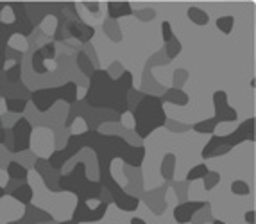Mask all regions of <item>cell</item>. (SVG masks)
<instances>
[{"label":"cell","mask_w":256,"mask_h":224,"mask_svg":"<svg viewBox=\"0 0 256 224\" xmlns=\"http://www.w3.org/2000/svg\"><path fill=\"white\" fill-rule=\"evenodd\" d=\"M6 108L9 113H24L27 108V99H20V97H6Z\"/></svg>","instance_id":"27"},{"label":"cell","mask_w":256,"mask_h":224,"mask_svg":"<svg viewBox=\"0 0 256 224\" xmlns=\"http://www.w3.org/2000/svg\"><path fill=\"white\" fill-rule=\"evenodd\" d=\"M64 29H66V34L70 38L77 40L81 44H88L95 36V27L86 26L82 20H68V22L64 24Z\"/></svg>","instance_id":"13"},{"label":"cell","mask_w":256,"mask_h":224,"mask_svg":"<svg viewBox=\"0 0 256 224\" xmlns=\"http://www.w3.org/2000/svg\"><path fill=\"white\" fill-rule=\"evenodd\" d=\"M186 70H176L174 72V82L180 79V81H186Z\"/></svg>","instance_id":"38"},{"label":"cell","mask_w":256,"mask_h":224,"mask_svg":"<svg viewBox=\"0 0 256 224\" xmlns=\"http://www.w3.org/2000/svg\"><path fill=\"white\" fill-rule=\"evenodd\" d=\"M18 185H20V181H13V180H9V185L4 188V190H6V196H8L9 192H11V190H14V188H16Z\"/></svg>","instance_id":"41"},{"label":"cell","mask_w":256,"mask_h":224,"mask_svg":"<svg viewBox=\"0 0 256 224\" xmlns=\"http://www.w3.org/2000/svg\"><path fill=\"white\" fill-rule=\"evenodd\" d=\"M134 13V9L131 8L129 2H110L108 4V14H110V20H118L122 16H129V14Z\"/></svg>","instance_id":"18"},{"label":"cell","mask_w":256,"mask_h":224,"mask_svg":"<svg viewBox=\"0 0 256 224\" xmlns=\"http://www.w3.org/2000/svg\"><path fill=\"white\" fill-rule=\"evenodd\" d=\"M6 131H8V128H0V144H4V138H6Z\"/></svg>","instance_id":"42"},{"label":"cell","mask_w":256,"mask_h":224,"mask_svg":"<svg viewBox=\"0 0 256 224\" xmlns=\"http://www.w3.org/2000/svg\"><path fill=\"white\" fill-rule=\"evenodd\" d=\"M76 61H77V66L81 68V72L84 74V76H88V78H90L92 74L95 72V68H94V61L90 60V56H88V54H86L84 50H81L79 54H77Z\"/></svg>","instance_id":"24"},{"label":"cell","mask_w":256,"mask_h":224,"mask_svg":"<svg viewBox=\"0 0 256 224\" xmlns=\"http://www.w3.org/2000/svg\"><path fill=\"white\" fill-rule=\"evenodd\" d=\"M186 14H188V20L194 22L196 26H208L210 22V14L201 8H188Z\"/></svg>","instance_id":"22"},{"label":"cell","mask_w":256,"mask_h":224,"mask_svg":"<svg viewBox=\"0 0 256 224\" xmlns=\"http://www.w3.org/2000/svg\"><path fill=\"white\" fill-rule=\"evenodd\" d=\"M122 72H124V68H122V65H120L118 61H115V63L108 68V74H110V76H113V74H118V76H122Z\"/></svg>","instance_id":"37"},{"label":"cell","mask_w":256,"mask_h":224,"mask_svg":"<svg viewBox=\"0 0 256 224\" xmlns=\"http://www.w3.org/2000/svg\"><path fill=\"white\" fill-rule=\"evenodd\" d=\"M132 90V74L124 70L120 78H111L108 70L95 68L84 102L92 110H106L122 116L128 112V95Z\"/></svg>","instance_id":"2"},{"label":"cell","mask_w":256,"mask_h":224,"mask_svg":"<svg viewBox=\"0 0 256 224\" xmlns=\"http://www.w3.org/2000/svg\"><path fill=\"white\" fill-rule=\"evenodd\" d=\"M4 196H6V190H4V186H0V199L4 198Z\"/></svg>","instance_id":"45"},{"label":"cell","mask_w":256,"mask_h":224,"mask_svg":"<svg viewBox=\"0 0 256 224\" xmlns=\"http://www.w3.org/2000/svg\"><path fill=\"white\" fill-rule=\"evenodd\" d=\"M22 219L26 220L27 224H47V222H52L54 217H52V214H48V212L34 206V204H27L26 214H24Z\"/></svg>","instance_id":"17"},{"label":"cell","mask_w":256,"mask_h":224,"mask_svg":"<svg viewBox=\"0 0 256 224\" xmlns=\"http://www.w3.org/2000/svg\"><path fill=\"white\" fill-rule=\"evenodd\" d=\"M131 224H147L144 219H140V217H132L131 219Z\"/></svg>","instance_id":"43"},{"label":"cell","mask_w":256,"mask_h":224,"mask_svg":"<svg viewBox=\"0 0 256 224\" xmlns=\"http://www.w3.org/2000/svg\"><path fill=\"white\" fill-rule=\"evenodd\" d=\"M8 176H9V180L26 183L27 176H29V170H27L26 165H22L20 162H16V160H11V162L8 164Z\"/></svg>","instance_id":"20"},{"label":"cell","mask_w":256,"mask_h":224,"mask_svg":"<svg viewBox=\"0 0 256 224\" xmlns=\"http://www.w3.org/2000/svg\"><path fill=\"white\" fill-rule=\"evenodd\" d=\"M30 134H32V126L26 116H22L14 122L11 128V136H13V152H27L30 147Z\"/></svg>","instance_id":"9"},{"label":"cell","mask_w":256,"mask_h":224,"mask_svg":"<svg viewBox=\"0 0 256 224\" xmlns=\"http://www.w3.org/2000/svg\"><path fill=\"white\" fill-rule=\"evenodd\" d=\"M165 126L172 131V133H176V131H178V133H183V131L190 130V126H183V124H178V122H168V120L165 122Z\"/></svg>","instance_id":"36"},{"label":"cell","mask_w":256,"mask_h":224,"mask_svg":"<svg viewBox=\"0 0 256 224\" xmlns=\"http://www.w3.org/2000/svg\"><path fill=\"white\" fill-rule=\"evenodd\" d=\"M217 124H218V122L215 120V118H206V120L197 122V124L190 126V130H194L196 133H199V134H214Z\"/></svg>","instance_id":"26"},{"label":"cell","mask_w":256,"mask_h":224,"mask_svg":"<svg viewBox=\"0 0 256 224\" xmlns=\"http://www.w3.org/2000/svg\"><path fill=\"white\" fill-rule=\"evenodd\" d=\"M212 224H226V222H224V220H220V219H215Z\"/></svg>","instance_id":"47"},{"label":"cell","mask_w":256,"mask_h":224,"mask_svg":"<svg viewBox=\"0 0 256 224\" xmlns=\"http://www.w3.org/2000/svg\"><path fill=\"white\" fill-rule=\"evenodd\" d=\"M8 224H27L24 219H20V220H13V222H8Z\"/></svg>","instance_id":"44"},{"label":"cell","mask_w":256,"mask_h":224,"mask_svg":"<svg viewBox=\"0 0 256 224\" xmlns=\"http://www.w3.org/2000/svg\"><path fill=\"white\" fill-rule=\"evenodd\" d=\"M34 168H36V172L43 178L45 185H47V188L50 190V192H60V188H58V180H60L61 172H56V170H52V168L48 167L47 160H45V158H36Z\"/></svg>","instance_id":"14"},{"label":"cell","mask_w":256,"mask_h":224,"mask_svg":"<svg viewBox=\"0 0 256 224\" xmlns=\"http://www.w3.org/2000/svg\"><path fill=\"white\" fill-rule=\"evenodd\" d=\"M60 224H77V222H76V220L70 219V220H63V222H60Z\"/></svg>","instance_id":"46"},{"label":"cell","mask_w":256,"mask_h":224,"mask_svg":"<svg viewBox=\"0 0 256 224\" xmlns=\"http://www.w3.org/2000/svg\"><path fill=\"white\" fill-rule=\"evenodd\" d=\"M162 36H163V42H165V44H166V42H170V40L176 36L174 30H172L170 22H166V20L162 24Z\"/></svg>","instance_id":"34"},{"label":"cell","mask_w":256,"mask_h":224,"mask_svg":"<svg viewBox=\"0 0 256 224\" xmlns=\"http://www.w3.org/2000/svg\"><path fill=\"white\" fill-rule=\"evenodd\" d=\"M56 56V44L50 42V44H45L43 47H40L38 50L32 54V68L38 74H47V68H45V63L47 61H52Z\"/></svg>","instance_id":"15"},{"label":"cell","mask_w":256,"mask_h":224,"mask_svg":"<svg viewBox=\"0 0 256 224\" xmlns=\"http://www.w3.org/2000/svg\"><path fill=\"white\" fill-rule=\"evenodd\" d=\"M254 217H256V212L254 210H249L248 214H246V219H244V220H246L248 224H254L256 222Z\"/></svg>","instance_id":"39"},{"label":"cell","mask_w":256,"mask_h":224,"mask_svg":"<svg viewBox=\"0 0 256 224\" xmlns=\"http://www.w3.org/2000/svg\"><path fill=\"white\" fill-rule=\"evenodd\" d=\"M84 8L88 9V11H92V13H97V11H98L97 2H84Z\"/></svg>","instance_id":"40"},{"label":"cell","mask_w":256,"mask_h":224,"mask_svg":"<svg viewBox=\"0 0 256 224\" xmlns=\"http://www.w3.org/2000/svg\"><path fill=\"white\" fill-rule=\"evenodd\" d=\"M160 99H162V102H172L178 104V106H186L188 104V95L183 90H178V88H168Z\"/></svg>","instance_id":"21"},{"label":"cell","mask_w":256,"mask_h":224,"mask_svg":"<svg viewBox=\"0 0 256 224\" xmlns=\"http://www.w3.org/2000/svg\"><path fill=\"white\" fill-rule=\"evenodd\" d=\"M233 26H235V18H233V16H220V18H217V27L220 29V32H224V34H231Z\"/></svg>","instance_id":"31"},{"label":"cell","mask_w":256,"mask_h":224,"mask_svg":"<svg viewBox=\"0 0 256 224\" xmlns=\"http://www.w3.org/2000/svg\"><path fill=\"white\" fill-rule=\"evenodd\" d=\"M108 206H110V204L98 201L97 208H90L86 202L79 201V202H77L76 210H74L72 220H76L77 224H81V222H98V220H102V217L106 216Z\"/></svg>","instance_id":"10"},{"label":"cell","mask_w":256,"mask_h":224,"mask_svg":"<svg viewBox=\"0 0 256 224\" xmlns=\"http://www.w3.org/2000/svg\"><path fill=\"white\" fill-rule=\"evenodd\" d=\"M58 188L60 192H72L82 202L90 201V199L98 201L102 194V185L98 181H92L86 174L84 162H77L70 172L61 174L58 180Z\"/></svg>","instance_id":"4"},{"label":"cell","mask_w":256,"mask_h":224,"mask_svg":"<svg viewBox=\"0 0 256 224\" xmlns=\"http://www.w3.org/2000/svg\"><path fill=\"white\" fill-rule=\"evenodd\" d=\"M6 8H11L14 13V20L11 24H6V38H9L13 34H22V36H29L34 27L30 24L29 14L26 13V4H18V2H11V4H6Z\"/></svg>","instance_id":"8"},{"label":"cell","mask_w":256,"mask_h":224,"mask_svg":"<svg viewBox=\"0 0 256 224\" xmlns=\"http://www.w3.org/2000/svg\"><path fill=\"white\" fill-rule=\"evenodd\" d=\"M92 151L97 154L98 164V183L104 190L111 194V199L122 212H134L140 206V198L138 196L128 194L122 186L111 176V160L122 158L126 165L134 168H140L146 158V147L144 146H131L124 136L120 134H104L98 133L95 146Z\"/></svg>","instance_id":"1"},{"label":"cell","mask_w":256,"mask_h":224,"mask_svg":"<svg viewBox=\"0 0 256 224\" xmlns=\"http://www.w3.org/2000/svg\"><path fill=\"white\" fill-rule=\"evenodd\" d=\"M9 196L11 198H14L16 201H20L22 204H30L32 202V198H34V190H32V186L29 185V183H20V185L16 186L14 190H11L9 192Z\"/></svg>","instance_id":"19"},{"label":"cell","mask_w":256,"mask_h":224,"mask_svg":"<svg viewBox=\"0 0 256 224\" xmlns=\"http://www.w3.org/2000/svg\"><path fill=\"white\" fill-rule=\"evenodd\" d=\"M206 204H208L206 201H184V202H180V204L174 208V220L178 224L192 222L194 216H196L199 210H202Z\"/></svg>","instance_id":"12"},{"label":"cell","mask_w":256,"mask_h":224,"mask_svg":"<svg viewBox=\"0 0 256 224\" xmlns=\"http://www.w3.org/2000/svg\"><path fill=\"white\" fill-rule=\"evenodd\" d=\"M4 78H6V82H8L9 86H16V84H20V81H22V63H14L11 68L6 70Z\"/></svg>","instance_id":"25"},{"label":"cell","mask_w":256,"mask_h":224,"mask_svg":"<svg viewBox=\"0 0 256 224\" xmlns=\"http://www.w3.org/2000/svg\"><path fill=\"white\" fill-rule=\"evenodd\" d=\"M231 192H233L235 196H249L251 194V186H249L246 181L236 180L231 183Z\"/></svg>","instance_id":"32"},{"label":"cell","mask_w":256,"mask_h":224,"mask_svg":"<svg viewBox=\"0 0 256 224\" xmlns=\"http://www.w3.org/2000/svg\"><path fill=\"white\" fill-rule=\"evenodd\" d=\"M181 42L178 40V36H174V38L170 40V42H166L165 44V56H166V60L170 61V60H174V58H178V54L181 52Z\"/></svg>","instance_id":"28"},{"label":"cell","mask_w":256,"mask_h":224,"mask_svg":"<svg viewBox=\"0 0 256 224\" xmlns=\"http://www.w3.org/2000/svg\"><path fill=\"white\" fill-rule=\"evenodd\" d=\"M97 136H98V131H92V130L84 131V133H79V134H72L63 149H58V151H54L50 154V158L47 160L48 167H50L52 170H56V172H61L63 165L66 164L70 158H74L77 152H81L84 147L94 149Z\"/></svg>","instance_id":"6"},{"label":"cell","mask_w":256,"mask_h":224,"mask_svg":"<svg viewBox=\"0 0 256 224\" xmlns=\"http://www.w3.org/2000/svg\"><path fill=\"white\" fill-rule=\"evenodd\" d=\"M104 30H106V34L110 36L113 42H120V40H122V32H120L115 20H106V22H104Z\"/></svg>","instance_id":"30"},{"label":"cell","mask_w":256,"mask_h":224,"mask_svg":"<svg viewBox=\"0 0 256 224\" xmlns=\"http://www.w3.org/2000/svg\"><path fill=\"white\" fill-rule=\"evenodd\" d=\"M215 104V120L217 122H235L238 118V113L235 108H231L228 104V94L224 90H217L214 94Z\"/></svg>","instance_id":"11"},{"label":"cell","mask_w":256,"mask_h":224,"mask_svg":"<svg viewBox=\"0 0 256 224\" xmlns=\"http://www.w3.org/2000/svg\"><path fill=\"white\" fill-rule=\"evenodd\" d=\"M0 92H2V86H0Z\"/></svg>","instance_id":"48"},{"label":"cell","mask_w":256,"mask_h":224,"mask_svg":"<svg viewBox=\"0 0 256 224\" xmlns=\"http://www.w3.org/2000/svg\"><path fill=\"white\" fill-rule=\"evenodd\" d=\"M174 168H176V156L172 152L163 156L162 162V176L165 178L166 181H170L174 178Z\"/></svg>","instance_id":"23"},{"label":"cell","mask_w":256,"mask_h":224,"mask_svg":"<svg viewBox=\"0 0 256 224\" xmlns=\"http://www.w3.org/2000/svg\"><path fill=\"white\" fill-rule=\"evenodd\" d=\"M202 180H204V190H214L215 185H217L218 181H220V174H218V172H212V170H210V172L206 174Z\"/></svg>","instance_id":"33"},{"label":"cell","mask_w":256,"mask_h":224,"mask_svg":"<svg viewBox=\"0 0 256 224\" xmlns=\"http://www.w3.org/2000/svg\"><path fill=\"white\" fill-rule=\"evenodd\" d=\"M134 116V131L140 138H147L154 130H158L166 122V113L158 95H146L131 110Z\"/></svg>","instance_id":"3"},{"label":"cell","mask_w":256,"mask_h":224,"mask_svg":"<svg viewBox=\"0 0 256 224\" xmlns=\"http://www.w3.org/2000/svg\"><path fill=\"white\" fill-rule=\"evenodd\" d=\"M254 122H256L254 116H251V118H248L246 122H242L233 133L222 134V136L214 134V136L210 138V142L204 146L201 156L204 160L214 158V156H222V154H226V152H230L231 149L236 147L238 144L246 142V140L254 142Z\"/></svg>","instance_id":"5"},{"label":"cell","mask_w":256,"mask_h":224,"mask_svg":"<svg viewBox=\"0 0 256 224\" xmlns=\"http://www.w3.org/2000/svg\"><path fill=\"white\" fill-rule=\"evenodd\" d=\"M165 192H166V185L160 186V188L152 190V192H146V194H144V199L147 201V206H149L150 210H152V214H156V216H162L166 208Z\"/></svg>","instance_id":"16"},{"label":"cell","mask_w":256,"mask_h":224,"mask_svg":"<svg viewBox=\"0 0 256 224\" xmlns=\"http://www.w3.org/2000/svg\"><path fill=\"white\" fill-rule=\"evenodd\" d=\"M132 14H136V16H140L142 22H149V20H152V18L156 16V13H154V9H142V11H134Z\"/></svg>","instance_id":"35"},{"label":"cell","mask_w":256,"mask_h":224,"mask_svg":"<svg viewBox=\"0 0 256 224\" xmlns=\"http://www.w3.org/2000/svg\"><path fill=\"white\" fill-rule=\"evenodd\" d=\"M30 100L40 113H47L48 110L54 108L58 100H66L68 104H74L77 100V84L74 81H68L61 86L40 88L30 94Z\"/></svg>","instance_id":"7"},{"label":"cell","mask_w":256,"mask_h":224,"mask_svg":"<svg viewBox=\"0 0 256 224\" xmlns=\"http://www.w3.org/2000/svg\"><path fill=\"white\" fill-rule=\"evenodd\" d=\"M208 172H210V168L206 167L204 164L196 165L194 168H190V170H188V174H186V183H190V181H196V180H202V178H204Z\"/></svg>","instance_id":"29"}]
</instances>
